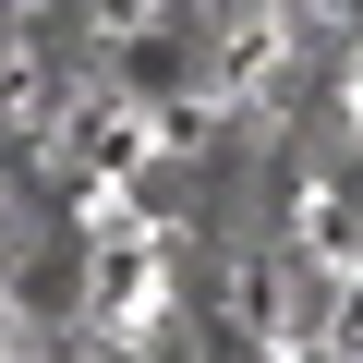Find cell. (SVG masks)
Segmentation results:
<instances>
[{
	"instance_id": "cell-1",
	"label": "cell",
	"mask_w": 363,
	"mask_h": 363,
	"mask_svg": "<svg viewBox=\"0 0 363 363\" xmlns=\"http://www.w3.org/2000/svg\"><path fill=\"white\" fill-rule=\"evenodd\" d=\"M339 339H351V351H363V291H351V303H339Z\"/></svg>"
}]
</instances>
